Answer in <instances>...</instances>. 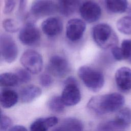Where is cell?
<instances>
[{"label":"cell","instance_id":"6da1fadb","mask_svg":"<svg viewBox=\"0 0 131 131\" xmlns=\"http://www.w3.org/2000/svg\"><path fill=\"white\" fill-rule=\"evenodd\" d=\"M125 102L123 95L113 93L102 95L95 96L89 101L87 106L98 115H103L120 110Z\"/></svg>","mask_w":131,"mask_h":131},{"label":"cell","instance_id":"7a4b0ae2","mask_svg":"<svg viewBox=\"0 0 131 131\" xmlns=\"http://www.w3.org/2000/svg\"><path fill=\"white\" fill-rule=\"evenodd\" d=\"M92 36L95 43L103 49L117 46L118 37L113 28L108 24L100 23L95 25L92 30Z\"/></svg>","mask_w":131,"mask_h":131},{"label":"cell","instance_id":"3957f363","mask_svg":"<svg viewBox=\"0 0 131 131\" xmlns=\"http://www.w3.org/2000/svg\"><path fill=\"white\" fill-rule=\"evenodd\" d=\"M77 74L85 86L93 92H99L104 85V75L98 69L89 66H82L78 69Z\"/></svg>","mask_w":131,"mask_h":131},{"label":"cell","instance_id":"277c9868","mask_svg":"<svg viewBox=\"0 0 131 131\" xmlns=\"http://www.w3.org/2000/svg\"><path fill=\"white\" fill-rule=\"evenodd\" d=\"M20 61L23 67L33 74L39 73L43 68L41 55L33 50H28L21 55Z\"/></svg>","mask_w":131,"mask_h":131},{"label":"cell","instance_id":"5b68a950","mask_svg":"<svg viewBox=\"0 0 131 131\" xmlns=\"http://www.w3.org/2000/svg\"><path fill=\"white\" fill-rule=\"evenodd\" d=\"M61 100L66 106H74L81 100V93L76 80L70 77L67 79L61 95Z\"/></svg>","mask_w":131,"mask_h":131},{"label":"cell","instance_id":"8992f818","mask_svg":"<svg viewBox=\"0 0 131 131\" xmlns=\"http://www.w3.org/2000/svg\"><path fill=\"white\" fill-rule=\"evenodd\" d=\"M0 52L4 60L12 63L17 58L18 48L13 38L9 35L2 34L0 36Z\"/></svg>","mask_w":131,"mask_h":131},{"label":"cell","instance_id":"52a82bcc","mask_svg":"<svg viewBox=\"0 0 131 131\" xmlns=\"http://www.w3.org/2000/svg\"><path fill=\"white\" fill-rule=\"evenodd\" d=\"M47 69L50 74L57 78L64 77L70 71L68 61L64 57L58 55L50 58Z\"/></svg>","mask_w":131,"mask_h":131},{"label":"cell","instance_id":"ba28073f","mask_svg":"<svg viewBox=\"0 0 131 131\" xmlns=\"http://www.w3.org/2000/svg\"><path fill=\"white\" fill-rule=\"evenodd\" d=\"M40 34L38 28L33 22L27 23L20 29L18 38L20 41L26 46H32L40 39Z\"/></svg>","mask_w":131,"mask_h":131},{"label":"cell","instance_id":"9c48e42d","mask_svg":"<svg viewBox=\"0 0 131 131\" xmlns=\"http://www.w3.org/2000/svg\"><path fill=\"white\" fill-rule=\"evenodd\" d=\"M31 14L40 17L52 15L58 10V6L51 0H35L31 6Z\"/></svg>","mask_w":131,"mask_h":131},{"label":"cell","instance_id":"30bf717a","mask_svg":"<svg viewBox=\"0 0 131 131\" xmlns=\"http://www.w3.org/2000/svg\"><path fill=\"white\" fill-rule=\"evenodd\" d=\"M79 12L82 18L89 23L97 21L101 15L100 6L92 1H86L83 3L79 7Z\"/></svg>","mask_w":131,"mask_h":131},{"label":"cell","instance_id":"8fae6325","mask_svg":"<svg viewBox=\"0 0 131 131\" xmlns=\"http://www.w3.org/2000/svg\"><path fill=\"white\" fill-rule=\"evenodd\" d=\"M85 23L79 18L70 19L66 26V36L70 40L75 41L79 40L85 30Z\"/></svg>","mask_w":131,"mask_h":131},{"label":"cell","instance_id":"7c38bea8","mask_svg":"<svg viewBox=\"0 0 131 131\" xmlns=\"http://www.w3.org/2000/svg\"><path fill=\"white\" fill-rule=\"evenodd\" d=\"M116 83L121 91L125 92L131 90V69L123 67L118 69L115 75Z\"/></svg>","mask_w":131,"mask_h":131},{"label":"cell","instance_id":"4fadbf2b","mask_svg":"<svg viewBox=\"0 0 131 131\" xmlns=\"http://www.w3.org/2000/svg\"><path fill=\"white\" fill-rule=\"evenodd\" d=\"M41 27L44 34L48 36L53 37L61 33L63 29V24L59 18L51 17L44 20Z\"/></svg>","mask_w":131,"mask_h":131},{"label":"cell","instance_id":"5bb4252c","mask_svg":"<svg viewBox=\"0 0 131 131\" xmlns=\"http://www.w3.org/2000/svg\"><path fill=\"white\" fill-rule=\"evenodd\" d=\"M58 122V119L55 116L40 118L36 119L31 124L30 131H48L49 128L54 126Z\"/></svg>","mask_w":131,"mask_h":131},{"label":"cell","instance_id":"9a60e30c","mask_svg":"<svg viewBox=\"0 0 131 131\" xmlns=\"http://www.w3.org/2000/svg\"><path fill=\"white\" fill-rule=\"evenodd\" d=\"M42 93L41 89L35 85H29L22 88L19 92L20 100L23 103H30L39 97Z\"/></svg>","mask_w":131,"mask_h":131},{"label":"cell","instance_id":"2e32d148","mask_svg":"<svg viewBox=\"0 0 131 131\" xmlns=\"http://www.w3.org/2000/svg\"><path fill=\"white\" fill-rule=\"evenodd\" d=\"M18 95L16 92L10 89H4L0 94L1 105L5 108H9L14 106L18 101Z\"/></svg>","mask_w":131,"mask_h":131},{"label":"cell","instance_id":"e0dca14e","mask_svg":"<svg viewBox=\"0 0 131 131\" xmlns=\"http://www.w3.org/2000/svg\"><path fill=\"white\" fill-rule=\"evenodd\" d=\"M114 121L119 128L123 130L131 123V110L128 107L120 109Z\"/></svg>","mask_w":131,"mask_h":131},{"label":"cell","instance_id":"ac0fdd59","mask_svg":"<svg viewBox=\"0 0 131 131\" xmlns=\"http://www.w3.org/2000/svg\"><path fill=\"white\" fill-rule=\"evenodd\" d=\"M58 11L63 15L69 16L74 13L79 6V0H59Z\"/></svg>","mask_w":131,"mask_h":131},{"label":"cell","instance_id":"d6986e66","mask_svg":"<svg viewBox=\"0 0 131 131\" xmlns=\"http://www.w3.org/2000/svg\"><path fill=\"white\" fill-rule=\"evenodd\" d=\"M107 9L113 13H122L128 8L127 0H105Z\"/></svg>","mask_w":131,"mask_h":131},{"label":"cell","instance_id":"ffe728a7","mask_svg":"<svg viewBox=\"0 0 131 131\" xmlns=\"http://www.w3.org/2000/svg\"><path fill=\"white\" fill-rule=\"evenodd\" d=\"M60 126L66 131H81L83 128L82 122L79 119L74 117L65 118Z\"/></svg>","mask_w":131,"mask_h":131},{"label":"cell","instance_id":"44dd1931","mask_svg":"<svg viewBox=\"0 0 131 131\" xmlns=\"http://www.w3.org/2000/svg\"><path fill=\"white\" fill-rule=\"evenodd\" d=\"M19 82L18 79L15 73L5 72L0 75V85L1 86H15Z\"/></svg>","mask_w":131,"mask_h":131},{"label":"cell","instance_id":"7402d4cb","mask_svg":"<svg viewBox=\"0 0 131 131\" xmlns=\"http://www.w3.org/2000/svg\"><path fill=\"white\" fill-rule=\"evenodd\" d=\"M117 29L121 33L126 35H131V15L120 18L116 24Z\"/></svg>","mask_w":131,"mask_h":131},{"label":"cell","instance_id":"603a6c76","mask_svg":"<svg viewBox=\"0 0 131 131\" xmlns=\"http://www.w3.org/2000/svg\"><path fill=\"white\" fill-rule=\"evenodd\" d=\"M48 106L51 111L55 113H60L64 111L66 105L63 103L61 96H54L49 100Z\"/></svg>","mask_w":131,"mask_h":131},{"label":"cell","instance_id":"cb8c5ba5","mask_svg":"<svg viewBox=\"0 0 131 131\" xmlns=\"http://www.w3.org/2000/svg\"><path fill=\"white\" fill-rule=\"evenodd\" d=\"M2 25L4 29L9 33H15L20 29L19 22L12 18H8L4 20Z\"/></svg>","mask_w":131,"mask_h":131},{"label":"cell","instance_id":"d4e9b609","mask_svg":"<svg viewBox=\"0 0 131 131\" xmlns=\"http://www.w3.org/2000/svg\"><path fill=\"white\" fill-rule=\"evenodd\" d=\"M120 48L123 59L131 63V39L123 40Z\"/></svg>","mask_w":131,"mask_h":131},{"label":"cell","instance_id":"484cf974","mask_svg":"<svg viewBox=\"0 0 131 131\" xmlns=\"http://www.w3.org/2000/svg\"><path fill=\"white\" fill-rule=\"evenodd\" d=\"M15 74L16 75L19 82L22 83H26L29 82L31 79L30 73L25 69H17Z\"/></svg>","mask_w":131,"mask_h":131},{"label":"cell","instance_id":"4316f807","mask_svg":"<svg viewBox=\"0 0 131 131\" xmlns=\"http://www.w3.org/2000/svg\"><path fill=\"white\" fill-rule=\"evenodd\" d=\"M12 121L8 116L4 115L1 112V122H0V131H8L11 127Z\"/></svg>","mask_w":131,"mask_h":131},{"label":"cell","instance_id":"83f0119b","mask_svg":"<svg viewBox=\"0 0 131 131\" xmlns=\"http://www.w3.org/2000/svg\"><path fill=\"white\" fill-rule=\"evenodd\" d=\"M39 81L40 85L42 86L48 87L52 84L53 80L50 75L48 74H43L40 76Z\"/></svg>","mask_w":131,"mask_h":131},{"label":"cell","instance_id":"f1b7e54d","mask_svg":"<svg viewBox=\"0 0 131 131\" xmlns=\"http://www.w3.org/2000/svg\"><path fill=\"white\" fill-rule=\"evenodd\" d=\"M17 0H4V13L9 14L11 13L14 9Z\"/></svg>","mask_w":131,"mask_h":131},{"label":"cell","instance_id":"f546056e","mask_svg":"<svg viewBox=\"0 0 131 131\" xmlns=\"http://www.w3.org/2000/svg\"><path fill=\"white\" fill-rule=\"evenodd\" d=\"M111 52L114 58L116 60L118 61H121L124 59L121 48L117 46L114 47L111 49Z\"/></svg>","mask_w":131,"mask_h":131},{"label":"cell","instance_id":"4dcf8cb0","mask_svg":"<svg viewBox=\"0 0 131 131\" xmlns=\"http://www.w3.org/2000/svg\"><path fill=\"white\" fill-rule=\"evenodd\" d=\"M8 131H28V130L23 125H17L11 127Z\"/></svg>","mask_w":131,"mask_h":131},{"label":"cell","instance_id":"1f68e13d","mask_svg":"<svg viewBox=\"0 0 131 131\" xmlns=\"http://www.w3.org/2000/svg\"><path fill=\"white\" fill-rule=\"evenodd\" d=\"M27 0H19V11H23L26 7Z\"/></svg>","mask_w":131,"mask_h":131},{"label":"cell","instance_id":"d6a6232c","mask_svg":"<svg viewBox=\"0 0 131 131\" xmlns=\"http://www.w3.org/2000/svg\"><path fill=\"white\" fill-rule=\"evenodd\" d=\"M52 131H66L63 128H62L60 126H59L54 129H53Z\"/></svg>","mask_w":131,"mask_h":131}]
</instances>
